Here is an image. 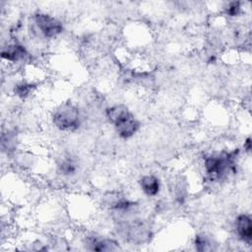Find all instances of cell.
<instances>
[{"label":"cell","instance_id":"obj_1","mask_svg":"<svg viewBox=\"0 0 252 252\" xmlns=\"http://www.w3.org/2000/svg\"><path fill=\"white\" fill-rule=\"evenodd\" d=\"M236 152H216L204 158L203 167L210 181H222L234 172L236 167Z\"/></svg>","mask_w":252,"mask_h":252},{"label":"cell","instance_id":"obj_2","mask_svg":"<svg viewBox=\"0 0 252 252\" xmlns=\"http://www.w3.org/2000/svg\"><path fill=\"white\" fill-rule=\"evenodd\" d=\"M106 119L113 125L115 132L122 139L132 138L140 129V122L126 104H114L106 108Z\"/></svg>","mask_w":252,"mask_h":252},{"label":"cell","instance_id":"obj_3","mask_svg":"<svg viewBox=\"0 0 252 252\" xmlns=\"http://www.w3.org/2000/svg\"><path fill=\"white\" fill-rule=\"evenodd\" d=\"M53 126L63 132H75L83 122L82 113L72 102H63L58 105L51 115Z\"/></svg>","mask_w":252,"mask_h":252},{"label":"cell","instance_id":"obj_4","mask_svg":"<svg viewBox=\"0 0 252 252\" xmlns=\"http://www.w3.org/2000/svg\"><path fill=\"white\" fill-rule=\"evenodd\" d=\"M32 23L38 34L46 39L57 37L64 30L63 24L59 19L45 12L34 13L32 16Z\"/></svg>","mask_w":252,"mask_h":252},{"label":"cell","instance_id":"obj_5","mask_svg":"<svg viewBox=\"0 0 252 252\" xmlns=\"http://www.w3.org/2000/svg\"><path fill=\"white\" fill-rule=\"evenodd\" d=\"M29 55L27 48L19 42H11L6 44L1 49V57L7 62L16 63L23 61Z\"/></svg>","mask_w":252,"mask_h":252},{"label":"cell","instance_id":"obj_6","mask_svg":"<svg viewBox=\"0 0 252 252\" xmlns=\"http://www.w3.org/2000/svg\"><path fill=\"white\" fill-rule=\"evenodd\" d=\"M234 224L238 238L249 245L252 241V222L250 216L247 214L238 215Z\"/></svg>","mask_w":252,"mask_h":252},{"label":"cell","instance_id":"obj_7","mask_svg":"<svg viewBox=\"0 0 252 252\" xmlns=\"http://www.w3.org/2000/svg\"><path fill=\"white\" fill-rule=\"evenodd\" d=\"M87 249L92 251H113L118 248L117 242L113 239L102 236H87L86 239Z\"/></svg>","mask_w":252,"mask_h":252},{"label":"cell","instance_id":"obj_8","mask_svg":"<svg viewBox=\"0 0 252 252\" xmlns=\"http://www.w3.org/2000/svg\"><path fill=\"white\" fill-rule=\"evenodd\" d=\"M138 182L141 190L148 197H155L160 191V181L154 174L143 175Z\"/></svg>","mask_w":252,"mask_h":252},{"label":"cell","instance_id":"obj_9","mask_svg":"<svg viewBox=\"0 0 252 252\" xmlns=\"http://www.w3.org/2000/svg\"><path fill=\"white\" fill-rule=\"evenodd\" d=\"M58 172L63 176H73L79 169V163L72 156H64L57 164Z\"/></svg>","mask_w":252,"mask_h":252},{"label":"cell","instance_id":"obj_10","mask_svg":"<svg viewBox=\"0 0 252 252\" xmlns=\"http://www.w3.org/2000/svg\"><path fill=\"white\" fill-rule=\"evenodd\" d=\"M36 87L34 84L28 83V82H20L17 85H15L13 91H14L15 95H17L18 97L26 98L30 94H32V93L33 92V90Z\"/></svg>","mask_w":252,"mask_h":252},{"label":"cell","instance_id":"obj_11","mask_svg":"<svg viewBox=\"0 0 252 252\" xmlns=\"http://www.w3.org/2000/svg\"><path fill=\"white\" fill-rule=\"evenodd\" d=\"M1 145H2V150L7 151V152H12L16 149L17 146V140L16 137L14 136V133L7 132L6 134H2L1 138Z\"/></svg>","mask_w":252,"mask_h":252},{"label":"cell","instance_id":"obj_12","mask_svg":"<svg viewBox=\"0 0 252 252\" xmlns=\"http://www.w3.org/2000/svg\"><path fill=\"white\" fill-rule=\"evenodd\" d=\"M195 247L198 251H207V250H211L212 249V245L210 240L208 239V237L205 234H198L195 237V241H194Z\"/></svg>","mask_w":252,"mask_h":252},{"label":"cell","instance_id":"obj_13","mask_svg":"<svg viewBox=\"0 0 252 252\" xmlns=\"http://www.w3.org/2000/svg\"><path fill=\"white\" fill-rule=\"evenodd\" d=\"M224 12L229 17H237L241 13V3L237 1L228 2L224 6Z\"/></svg>","mask_w":252,"mask_h":252},{"label":"cell","instance_id":"obj_14","mask_svg":"<svg viewBox=\"0 0 252 252\" xmlns=\"http://www.w3.org/2000/svg\"><path fill=\"white\" fill-rule=\"evenodd\" d=\"M244 150L247 153H250V151H251V138L250 137H247L246 140L244 141Z\"/></svg>","mask_w":252,"mask_h":252}]
</instances>
